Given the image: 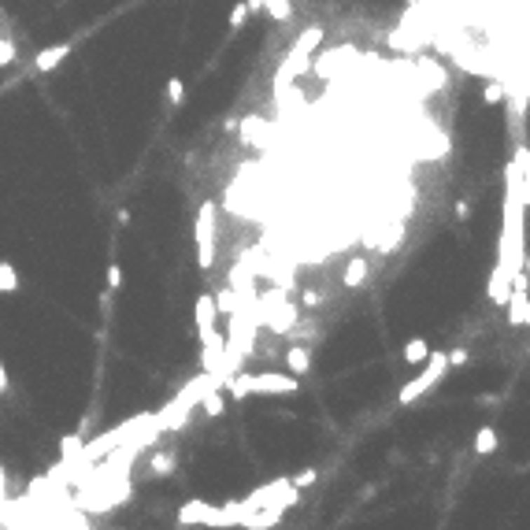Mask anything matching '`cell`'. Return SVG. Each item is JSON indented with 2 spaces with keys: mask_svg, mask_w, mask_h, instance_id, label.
<instances>
[{
  "mask_svg": "<svg viewBox=\"0 0 530 530\" xmlns=\"http://www.w3.org/2000/svg\"><path fill=\"white\" fill-rule=\"evenodd\" d=\"M523 271H526V290H530V256L523 252Z\"/></svg>",
  "mask_w": 530,
  "mask_h": 530,
  "instance_id": "obj_25",
  "label": "cell"
},
{
  "mask_svg": "<svg viewBox=\"0 0 530 530\" xmlns=\"http://www.w3.org/2000/svg\"><path fill=\"white\" fill-rule=\"evenodd\" d=\"M215 201H204L201 212H197V264L201 271H208L215 264Z\"/></svg>",
  "mask_w": 530,
  "mask_h": 530,
  "instance_id": "obj_1",
  "label": "cell"
},
{
  "mask_svg": "<svg viewBox=\"0 0 530 530\" xmlns=\"http://www.w3.org/2000/svg\"><path fill=\"white\" fill-rule=\"evenodd\" d=\"M501 97H504V86H501V82H489V86H486V104H497Z\"/></svg>",
  "mask_w": 530,
  "mask_h": 530,
  "instance_id": "obj_20",
  "label": "cell"
},
{
  "mask_svg": "<svg viewBox=\"0 0 530 530\" xmlns=\"http://www.w3.org/2000/svg\"><path fill=\"white\" fill-rule=\"evenodd\" d=\"M0 497H4V468H0Z\"/></svg>",
  "mask_w": 530,
  "mask_h": 530,
  "instance_id": "obj_27",
  "label": "cell"
},
{
  "mask_svg": "<svg viewBox=\"0 0 530 530\" xmlns=\"http://www.w3.org/2000/svg\"><path fill=\"white\" fill-rule=\"evenodd\" d=\"M264 8H267L278 22H290V19H293V4H290V0H264Z\"/></svg>",
  "mask_w": 530,
  "mask_h": 530,
  "instance_id": "obj_13",
  "label": "cell"
},
{
  "mask_svg": "<svg viewBox=\"0 0 530 530\" xmlns=\"http://www.w3.org/2000/svg\"><path fill=\"white\" fill-rule=\"evenodd\" d=\"M367 275H371L367 260H364V256H356V260L345 267V278H341V282H345V286H364V282H367Z\"/></svg>",
  "mask_w": 530,
  "mask_h": 530,
  "instance_id": "obj_8",
  "label": "cell"
},
{
  "mask_svg": "<svg viewBox=\"0 0 530 530\" xmlns=\"http://www.w3.org/2000/svg\"><path fill=\"white\" fill-rule=\"evenodd\" d=\"M178 519L182 523H219V508H212V504H204V501H189V504H182Z\"/></svg>",
  "mask_w": 530,
  "mask_h": 530,
  "instance_id": "obj_5",
  "label": "cell"
},
{
  "mask_svg": "<svg viewBox=\"0 0 530 530\" xmlns=\"http://www.w3.org/2000/svg\"><path fill=\"white\" fill-rule=\"evenodd\" d=\"M426 356H430V345H426V338H412V341L405 345V360H408V364H423Z\"/></svg>",
  "mask_w": 530,
  "mask_h": 530,
  "instance_id": "obj_11",
  "label": "cell"
},
{
  "mask_svg": "<svg viewBox=\"0 0 530 530\" xmlns=\"http://www.w3.org/2000/svg\"><path fill=\"white\" fill-rule=\"evenodd\" d=\"M123 286V271H119V264H111L108 267V290H119Z\"/></svg>",
  "mask_w": 530,
  "mask_h": 530,
  "instance_id": "obj_21",
  "label": "cell"
},
{
  "mask_svg": "<svg viewBox=\"0 0 530 530\" xmlns=\"http://www.w3.org/2000/svg\"><path fill=\"white\" fill-rule=\"evenodd\" d=\"M252 393H297V374H278V371H256L249 374Z\"/></svg>",
  "mask_w": 530,
  "mask_h": 530,
  "instance_id": "obj_3",
  "label": "cell"
},
{
  "mask_svg": "<svg viewBox=\"0 0 530 530\" xmlns=\"http://www.w3.org/2000/svg\"><path fill=\"white\" fill-rule=\"evenodd\" d=\"M264 8V0H249V11H260Z\"/></svg>",
  "mask_w": 530,
  "mask_h": 530,
  "instance_id": "obj_26",
  "label": "cell"
},
{
  "mask_svg": "<svg viewBox=\"0 0 530 530\" xmlns=\"http://www.w3.org/2000/svg\"><path fill=\"white\" fill-rule=\"evenodd\" d=\"M315 478H319V471H315V468H308V471H301V475H293V478H290V482H293L297 489H304V486H312V482H315Z\"/></svg>",
  "mask_w": 530,
  "mask_h": 530,
  "instance_id": "obj_19",
  "label": "cell"
},
{
  "mask_svg": "<svg viewBox=\"0 0 530 530\" xmlns=\"http://www.w3.org/2000/svg\"><path fill=\"white\" fill-rule=\"evenodd\" d=\"M4 390H8V367L0 364V393H4Z\"/></svg>",
  "mask_w": 530,
  "mask_h": 530,
  "instance_id": "obj_24",
  "label": "cell"
},
{
  "mask_svg": "<svg viewBox=\"0 0 530 530\" xmlns=\"http://www.w3.org/2000/svg\"><path fill=\"white\" fill-rule=\"evenodd\" d=\"M201 408H204V416H223V408H226V400H223V393H219V386H208L204 390V397H201Z\"/></svg>",
  "mask_w": 530,
  "mask_h": 530,
  "instance_id": "obj_9",
  "label": "cell"
},
{
  "mask_svg": "<svg viewBox=\"0 0 530 530\" xmlns=\"http://www.w3.org/2000/svg\"><path fill=\"white\" fill-rule=\"evenodd\" d=\"M175 468V456L171 452H152V475H167Z\"/></svg>",
  "mask_w": 530,
  "mask_h": 530,
  "instance_id": "obj_15",
  "label": "cell"
},
{
  "mask_svg": "<svg viewBox=\"0 0 530 530\" xmlns=\"http://www.w3.org/2000/svg\"><path fill=\"white\" fill-rule=\"evenodd\" d=\"M167 100H171V104H182V100H186V82L182 79L167 82Z\"/></svg>",
  "mask_w": 530,
  "mask_h": 530,
  "instance_id": "obj_17",
  "label": "cell"
},
{
  "mask_svg": "<svg viewBox=\"0 0 530 530\" xmlns=\"http://www.w3.org/2000/svg\"><path fill=\"white\" fill-rule=\"evenodd\" d=\"M82 434H71V437H63V442H60V452H63V460H71V456H79V452H82Z\"/></svg>",
  "mask_w": 530,
  "mask_h": 530,
  "instance_id": "obj_14",
  "label": "cell"
},
{
  "mask_svg": "<svg viewBox=\"0 0 530 530\" xmlns=\"http://www.w3.org/2000/svg\"><path fill=\"white\" fill-rule=\"evenodd\" d=\"M456 215H460V219H468V215H471V204H468V201H460V204H456Z\"/></svg>",
  "mask_w": 530,
  "mask_h": 530,
  "instance_id": "obj_23",
  "label": "cell"
},
{
  "mask_svg": "<svg viewBox=\"0 0 530 530\" xmlns=\"http://www.w3.org/2000/svg\"><path fill=\"white\" fill-rule=\"evenodd\" d=\"M19 290V275L8 260H0V293H15Z\"/></svg>",
  "mask_w": 530,
  "mask_h": 530,
  "instance_id": "obj_12",
  "label": "cell"
},
{
  "mask_svg": "<svg viewBox=\"0 0 530 530\" xmlns=\"http://www.w3.org/2000/svg\"><path fill=\"white\" fill-rule=\"evenodd\" d=\"M286 367H290V374H297V379H301V374L312 371V353H308L304 345H293L290 353H286Z\"/></svg>",
  "mask_w": 530,
  "mask_h": 530,
  "instance_id": "obj_7",
  "label": "cell"
},
{
  "mask_svg": "<svg viewBox=\"0 0 530 530\" xmlns=\"http://www.w3.org/2000/svg\"><path fill=\"white\" fill-rule=\"evenodd\" d=\"M193 319H197L201 338H204V334H212V330H215V297H212V293L197 297V312H193Z\"/></svg>",
  "mask_w": 530,
  "mask_h": 530,
  "instance_id": "obj_6",
  "label": "cell"
},
{
  "mask_svg": "<svg viewBox=\"0 0 530 530\" xmlns=\"http://www.w3.org/2000/svg\"><path fill=\"white\" fill-rule=\"evenodd\" d=\"M245 19H249V4L241 0V4H234V11H230V30H238Z\"/></svg>",
  "mask_w": 530,
  "mask_h": 530,
  "instance_id": "obj_18",
  "label": "cell"
},
{
  "mask_svg": "<svg viewBox=\"0 0 530 530\" xmlns=\"http://www.w3.org/2000/svg\"><path fill=\"white\" fill-rule=\"evenodd\" d=\"M445 367H449L445 353H430V356H426V371L419 374V379H412L408 386H400V397H397V400H400V405H412V400H416L419 393H426L437 379H442Z\"/></svg>",
  "mask_w": 530,
  "mask_h": 530,
  "instance_id": "obj_2",
  "label": "cell"
},
{
  "mask_svg": "<svg viewBox=\"0 0 530 530\" xmlns=\"http://www.w3.org/2000/svg\"><path fill=\"white\" fill-rule=\"evenodd\" d=\"M71 56V41H60V45H48V48H41V53L34 56V71H41V74H48V71H56L63 60Z\"/></svg>",
  "mask_w": 530,
  "mask_h": 530,
  "instance_id": "obj_4",
  "label": "cell"
},
{
  "mask_svg": "<svg viewBox=\"0 0 530 530\" xmlns=\"http://www.w3.org/2000/svg\"><path fill=\"white\" fill-rule=\"evenodd\" d=\"M8 63H15V45H11V37L0 30V67H8Z\"/></svg>",
  "mask_w": 530,
  "mask_h": 530,
  "instance_id": "obj_16",
  "label": "cell"
},
{
  "mask_svg": "<svg viewBox=\"0 0 530 530\" xmlns=\"http://www.w3.org/2000/svg\"><path fill=\"white\" fill-rule=\"evenodd\" d=\"M449 364H468V348H452V353H445Z\"/></svg>",
  "mask_w": 530,
  "mask_h": 530,
  "instance_id": "obj_22",
  "label": "cell"
},
{
  "mask_svg": "<svg viewBox=\"0 0 530 530\" xmlns=\"http://www.w3.org/2000/svg\"><path fill=\"white\" fill-rule=\"evenodd\" d=\"M494 449H497V430L494 426H482V430L475 434V456H489Z\"/></svg>",
  "mask_w": 530,
  "mask_h": 530,
  "instance_id": "obj_10",
  "label": "cell"
}]
</instances>
